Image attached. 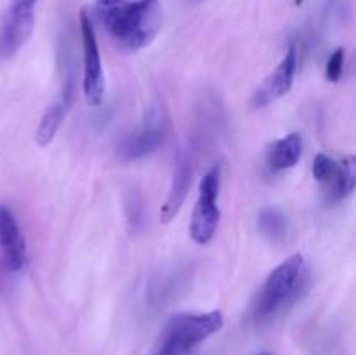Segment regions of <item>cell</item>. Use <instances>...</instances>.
I'll return each mask as SVG.
<instances>
[{"instance_id": "9a60e30c", "label": "cell", "mask_w": 356, "mask_h": 355, "mask_svg": "<svg viewBox=\"0 0 356 355\" xmlns=\"http://www.w3.org/2000/svg\"><path fill=\"white\" fill-rule=\"evenodd\" d=\"M344 58H346V52H344L343 47L336 49V51L330 54L329 61H327V66H325L327 80H330V82H337V80L341 79L344 70Z\"/></svg>"}, {"instance_id": "9c48e42d", "label": "cell", "mask_w": 356, "mask_h": 355, "mask_svg": "<svg viewBox=\"0 0 356 355\" xmlns=\"http://www.w3.org/2000/svg\"><path fill=\"white\" fill-rule=\"evenodd\" d=\"M26 261V240L19 228L16 216L0 204V268L3 271H19Z\"/></svg>"}, {"instance_id": "3957f363", "label": "cell", "mask_w": 356, "mask_h": 355, "mask_svg": "<svg viewBox=\"0 0 356 355\" xmlns=\"http://www.w3.org/2000/svg\"><path fill=\"white\" fill-rule=\"evenodd\" d=\"M306 263L301 254H292L282 261L264 281L263 289L252 308V317L257 324L268 322L284 312L285 306L294 303L305 287Z\"/></svg>"}, {"instance_id": "277c9868", "label": "cell", "mask_w": 356, "mask_h": 355, "mask_svg": "<svg viewBox=\"0 0 356 355\" xmlns=\"http://www.w3.org/2000/svg\"><path fill=\"white\" fill-rule=\"evenodd\" d=\"M219 187H221V169L219 166H214L202 178L198 200L191 214L190 237L198 246L211 242L218 230L219 219H221V211L218 205Z\"/></svg>"}, {"instance_id": "ac0fdd59", "label": "cell", "mask_w": 356, "mask_h": 355, "mask_svg": "<svg viewBox=\"0 0 356 355\" xmlns=\"http://www.w3.org/2000/svg\"><path fill=\"white\" fill-rule=\"evenodd\" d=\"M193 2H204V0H193Z\"/></svg>"}, {"instance_id": "4fadbf2b", "label": "cell", "mask_w": 356, "mask_h": 355, "mask_svg": "<svg viewBox=\"0 0 356 355\" xmlns=\"http://www.w3.org/2000/svg\"><path fill=\"white\" fill-rule=\"evenodd\" d=\"M302 153V138L299 132H291L271 143L266 150V166L271 173L292 169Z\"/></svg>"}, {"instance_id": "2e32d148", "label": "cell", "mask_w": 356, "mask_h": 355, "mask_svg": "<svg viewBox=\"0 0 356 355\" xmlns=\"http://www.w3.org/2000/svg\"><path fill=\"white\" fill-rule=\"evenodd\" d=\"M294 2H296V6H298V7H301V6H302V3H305V2H306V0H294Z\"/></svg>"}, {"instance_id": "8992f818", "label": "cell", "mask_w": 356, "mask_h": 355, "mask_svg": "<svg viewBox=\"0 0 356 355\" xmlns=\"http://www.w3.org/2000/svg\"><path fill=\"white\" fill-rule=\"evenodd\" d=\"M313 178L322 184L330 202H339L350 197L356 184L355 157L348 155L341 160L318 153L313 159Z\"/></svg>"}, {"instance_id": "7a4b0ae2", "label": "cell", "mask_w": 356, "mask_h": 355, "mask_svg": "<svg viewBox=\"0 0 356 355\" xmlns=\"http://www.w3.org/2000/svg\"><path fill=\"white\" fill-rule=\"evenodd\" d=\"M225 326L221 310L183 312L169 317L148 355H186Z\"/></svg>"}, {"instance_id": "5b68a950", "label": "cell", "mask_w": 356, "mask_h": 355, "mask_svg": "<svg viewBox=\"0 0 356 355\" xmlns=\"http://www.w3.org/2000/svg\"><path fill=\"white\" fill-rule=\"evenodd\" d=\"M80 37H82V58H83V79L82 89L83 96L89 106H99L104 100V73L101 63L99 45H97L96 30H94L92 16L89 10H80Z\"/></svg>"}, {"instance_id": "6da1fadb", "label": "cell", "mask_w": 356, "mask_h": 355, "mask_svg": "<svg viewBox=\"0 0 356 355\" xmlns=\"http://www.w3.org/2000/svg\"><path fill=\"white\" fill-rule=\"evenodd\" d=\"M92 16L108 37L129 52L152 44L163 21L160 0H94Z\"/></svg>"}, {"instance_id": "ba28073f", "label": "cell", "mask_w": 356, "mask_h": 355, "mask_svg": "<svg viewBox=\"0 0 356 355\" xmlns=\"http://www.w3.org/2000/svg\"><path fill=\"white\" fill-rule=\"evenodd\" d=\"M296 70H298V45L291 44V47L287 49L284 59L278 63L277 68L254 90L252 100H250L252 106L266 108L268 104L284 97L292 89V84H294L296 79Z\"/></svg>"}, {"instance_id": "30bf717a", "label": "cell", "mask_w": 356, "mask_h": 355, "mask_svg": "<svg viewBox=\"0 0 356 355\" xmlns=\"http://www.w3.org/2000/svg\"><path fill=\"white\" fill-rule=\"evenodd\" d=\"M75 75L73 72H68L65 75V80L61 84V89H59L58 96L54 97L51 104L47 106V110L42 115V120L38 124L37 132H35V141L40 146L51 145L52 139L58 134L59 127L65 122L66 115H68L70 108H72L73 101H75Z\"/></svg>"}, {"instance_id": "52a82bcc", "label": "cell", "mask_w": 356, "mask_h": 355, "mask_svg": "<svg viewBox=\"0 0 356 355\" xmlns=\"http://www.w3.org/2000/svg\"><path fill=\"white\" fill-rule=\"evenodd\" d=\"M38 0H10L0 21V58H13L28 42Z\"/></svg>"}, {"instance_id": "5bb4252c", "label": "cell", "mask_w": 356, "mask_h": 355, "mask_svg": "<svg viewBox=\"0 0 356 355\" xmlns=\"http://www.w3.org/2000/svg\"><path fill=\"white\" fill-rule=\"evenodd\" d=\"M257 228L266 239L280 240L287 232V218L277 207H264L257 218Z\"/></svg>"}, {"instance_id": "7c38bea8", "label": "cell", "mask_w": 356, "mask_h": 355, "mask_svg": "<svg viewBox=\"0 0 356 355\" xmlns=\"http://www.w3.org/2000/svg\"><path fill=\"white\" fill-rule=\"evenodd\" d=\"M191 184V159L184 152L179 153L176 164H174L172 181H170L169 194H167L165 202L160 209V221L169 223L172 221L174 216L181 211L186 195L190 191Z\"/></svg>"}, {"instance_id": "8fae6325", "label": "cell", "mask_w": 356, "mask_h": 355, "mask_svg": "<svg viewBox=\"0 0 356 355\" xmlns=\"http://www.w3.org/2000/svg\"><path fill=\"white\" fill-rule=\"evenodd\" d=\"M163 143L162 120L156 115L148 117V120L125 136L117 148V157L122 162H134L155 153Z\"/></svg>"}, {"instance_id": "e0dca14e", "label": "cell", "mask_w": 356, "mask_h": 355, "mask_svg": "<svg viewBox=\"0 0 356 355\" xmlns=\"http://www.w3.org/2000/svg\"><path fill=\"white\" fill-rule=\"evenodd\" d=\"M259 355H271V354H268V352H263V354H259Z\"/></svg>"}]
</instances>
